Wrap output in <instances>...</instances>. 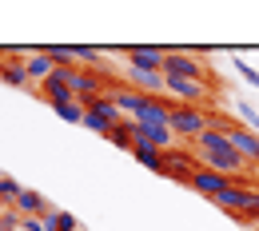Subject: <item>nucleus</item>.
<instances>
[{"label":"nucleus","instance_id":"f257e3e1","mask_svg":"<svg viewBox=\"0 0 259 231\" xmlns=\"http://www.w3.org/2000/svg\"><path fill=\"white\" fill-rule=\"evenodd\" d=\"M211 203H215V207H224V211L243 231H255L259 227V188H243V183H235V179H231V188L220 192Z\"/></svg>","mask_w":259,"mask_h":231},{"label":"nucleus","instance_id":"f03ea898","mask_svg":"<svg viewBox=\"0 0 259 231\" xmlns=\"http://www.w3.org/2000/svg\"><path fill=\"white\" fill-rule=\"evenodd\" d=\"M211 128V112L207 108H192V104H176L171 108V132L176 140H199V135Z\"/></svg>","mask_w":259,"mask_h":231},{"label":"nucleus","instance_id":"7ed1b4c3","mask_svg":"<svg viewBox=\"0 0 259 231\" xmlns=\"http://www.w3.org/2000/svg\"><path fill=\"white\" fill-rule=\"evenodd\" d=\"M163 76H176V80H207V64L192 56V52H167L163 56Z\"/></svg>","mask_w":259,"mask_h":231},{"label":"nucleus","instance_id":"20e7f679","mask_svg":"<svg viewBox=\"0 0 259 231\" xmlns=\"http://www.w3.org/2000/svg\"><path fill=\"white\" fill-rule=\"evenodd\" d=\"M163 56H167V48H156V44H132V48H124V60L136 72H163Z\"/></svg>","mask_w":259,"mask_h":231},{"label":"nucleus","instance_id":"39448f33","mask_svg":"<svg viewBox=\"0 0 259 231\" xmlns=\"http://www.w3.org/2000/svg\"><path fill=\"white\" fill-rule=\"evenodd\" d=\"M195 167H199V160H195V152H188V148H171L167 156H163V175L167 179H192Z\"/></svg>","mask_w":259,"mask_h":231},{"label":"nucleus","instance_id":"423d86ee","mask_svg":"<svg viewBox=\"0 0 259 231\" xmlns=\"http://www.w3.org/2000/svg\"><path fill=\"white\" fill-rule=\"evenodd\" d=\"M36 96H44L52 108H56V104H68V100H76V92H72V80H68V68H56V72H52V76L40 84V92H36Z\"/></svg>","mask_w":259,"mask_h":231},{"label":"nucleus","instance_id":"0eeeda50","mask_svg":"<svg viewBox=\"0 0 259 231\" xmlns=\"http://www.w3.org/2000/svg\"><path fill=\"white\" fill-rule=\"evenodd\" d=\"M188 188H192V192H199L203 199H215L220 192H227V188H231V179H227V175H220V171L195 167V175L188 179Z\"/></svg>","mask_w":259,"mask_h":231},{"label":"nucleus","instance_id":"6e6552de","mask_svg":"<svg viewBox=\"0 0 259 231\" xmlns=\"http://www.w3.org/2000/svg\"><path fill=\"white\" fill-rule=\"evenodd\" d=\"M227 135H231V148H235V152H239L247 164H259V135L251 132L247 124H235Z\"/></svg>","mask_w":259,"mask_h":231},{"label":"nucleus","instance_id":"1a4fd4ad","mask_svg":"<svg viewBox=\"0 0 259 231\" xmlns=\"http://www.w3.org/2000/svg\"><path fill=\"white\" fill-rule=\"evenodd\" d=\"M24 72H28V80H32L36 88H40V84H44V80L56 72V60H52L44 48H32V52L24 56Z\"/></svg>","mask_w":259,"mask_h":231},{"label":"nucleus","instance_id":"9d476101","mask_svg":"<svg viewBox=\"0 0 259 231\" xmlns=\"http://www.w3.org/2000/svg\"><path fill=\"white\" fill-rule=\"evenodd\" d=\"M12 207H16V215H20V219H40V215H48V211H52V207H48V199L40 196V192H32V188H24V192L16 196Z\"/></svg>","mask_w":259,"mask_h":231},{"label":"nucleus","instance_id":"9b49d317","mask_svg":"<svg viewBox=\"0 0 259 231\" xmlns=\"http://www.w3.org/2000/svg\"><path fill=\"white\" fill-rule=\"evenodd\" d=\"M84 108H88V112H96L100 120H108L112 128H116V124H124V112L116 108V100H112V96H96V100H88Z\"/></svg>","mask_w":259,"mask_h":231},{"label":"nucleus","instance_id":"f8f14e48","mask_svg":"<svg viewBox=\"0 0 259 231\" xmlns=\"http://www.w3.org/2000/svg\"><path fill=\"white\" fill-rule=\"evenodd\" d=\"M132 156H136V164H144L148 171H160L163 175V152L148 148V144H132Z\"/></svg>","mask_w":259,"mask_h":231},{"label":"nucleus","instance_id":"ddd939ff","mask_svg":"<svg viewBox=\"0 0 259 231\" xmlns=\"http://www.w3.org/2000/svg\"><path fill=\"white\" fill-rule=\"evenodd\" d=\"M60 120H68V124H84V116H88V108H84V100H68V104H56L52 108Z\"/></svg>","mask_w":259,"mask_h":231},{"label":"nucleus","instance_id":"4468645a","mask_svg":"<svg viewBox=\"0 0 259 231\" xmlns=\"http://www.w3.org/2000/svg\"><path fill=\"white\" fill-rule=\"evenodd\" d=\"M44 52L56 60V68H76V44H48Z\"/></svg>","mask_w":259,"mask_h":231},{"label":"nucleus","instance_id":"2eb2a0df","mask_svg":"<svg viewBox=\"0 0 259 231\" xmlns=\"http://www.w3.org/2000/svg\"><path fill=\"white\" fill-rule=\"evenodd\" d=\"M108 140H112L116 148H128V152H132V144H136V124H132V120H124V124H116Z\"/></svg>","mask_w":259,"mask_h":231},{"label":"nucleus","instance_id":"dca6fc26","mask_svg":"<svg viewBox=\"0 0 259 231\" xmlns=\"http://www.w3.org/2000/svg\"><path fill=\"white\" fill-rule=\"evenodd\" d=\"M20 192H24V188H20V183H16L12 175H0V203H4V207H12Z\"/></svg>","mask_w":259,"mask_h":231},{"label":"nucleus","instance_id":"f3484780","mask_svg":"<svg viewBox=\"0 0 259 231\" xmlns=\"http://www.w3.org/2000/svg\"><path fill=\"white\" fill-rule=\"evenodd\" d=\"M235 112H239V116L247 120V128H251V132L259 135V112H255V108H251L247 100H239V104H235Z\"/></svg>","mask_w":259,"mask_h":231},{"label":"nucleus","instance_id":"a211bd4d","mask_svg":"<svg viewBox=\"0 0 259 231\" xmlns=\"http://www.w3.org/2000/svg\"><path fill=\"white\" fill-rule=\"evenodd\" d=\"M84 128H88V132H96V135H112V124H108V120H100L96 112H88V116H84Z\"/></svg>","mask_w":259,"mask_h":231},{"label":"nucleus","instance_id":"6ab92c4d","mask_svg":"<svg viewBox=\"0 0 259 231\" xmlns=\"http://www.w3.org/2000/svg\"><path fill=\"white\" fill-rule=\"evenodd\" d=\"M231 68H235V72H239V76H243V80H247L251 88H259V72L247 64V60H231Z\"/></svg>","mask_w":259,"mask_h":231},{"label":"nucleus","instance_id":"aec40b11","mask_svg":"<svg viewBox=\"0 0 259 231\" xmlns=\"http://www.w3.org/2000/svg\"><path fill=\"white\" fill-rule=\"evenodd\" d=\"M0 72H4V60H0Z\"/></svg>","mask_w":259,"mask_h":231},{"label":"nucleus","instance_id":"412c9836","mask_svg":"<svg viewBox=\"0 0 259 231\" xmlns=\"http://www.w3.org/2000/svg\"><path fill=\"white\" fill-rule=\"evenodd\" d=\"M80 231H88V227H80Z\"/></svg>","mask_w":259,"mask_h":231},{"label":"nucleus","instance_id":"4be33fe9","mask_svg":"<svg viewBox=\"0 0 259 231\" xmlns=\"http://www.w3.org/2000/svg\"><path fill=\"white\" fill-rule=\"evenodd\" d=\"M255 167H259V164H255Z\"/></svg>","mask_w":259,"mask_h":231},{"label":"nucleus","instance_id":"5701e85b","mask_svg":"<svg viewBox=\"0 0 259 231\" xmlns=\"http://www.w3.org/2000/svg\"><path fill=\"white\" fill-rule=\"evenodd\" d=\"M255 231H259V227H255Z\"/></svg>","mask_w":259,"mask_h":231}]
</instances>
